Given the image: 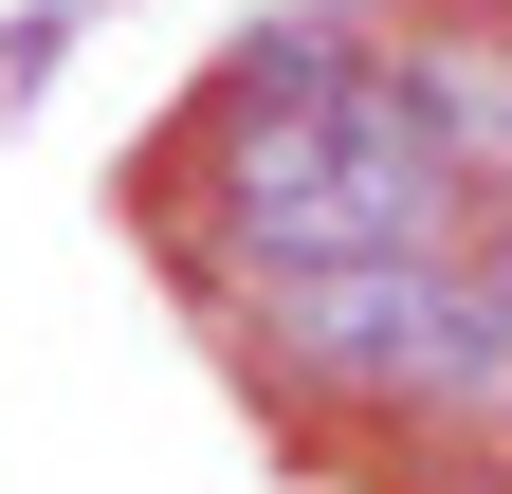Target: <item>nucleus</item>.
<instances>
[{
    "label": "nucleus",
    "instance_id": "obj_1",
    "mask_svg": "<svg viewBox=\"0 0 512 494\" xmlns=\"http://www.w3.org/2000/svg\"><path fill=\"white\" fill-rule=\"evenodd\" d=\"M238 330H256V366H275V385L476 421V385L512 366V293H494L476 257H311V275H256Z\"/></svg>",
    "mask_w": 512,
    "mask_h": 494
},
{
    "label": "nucleus",
    "instance_id": "obj_2",
    "mask_svg": "<svg viewBox=\"0 0 512 494\" xmlns=\"http://www.w3.org/2000/svg\"><path fill=\"white\" fill-rule=\"evenodd\" d=\"M384 55H403L421 129L494 183V165H512V19H421V37H384Z\"/></svg>",
    "mask_w": 512,
    "mask_h": 494
},
{
    "label": "nucleus",
    "instance_id": "obj_3",
    "mask_svg": "<svg viewBox=\"0 0 512 494\" xmlns=\"http://www.w3.org/2000/svg\"><path fill=\"white\" fill-rule=\"evenodd\" d=\"M458 257H476V275H494V293H512V165H494V183H476V238H458Z\"/></svg>",
    "mask_w": 512,
    "mask_h": 494
},
{
    "label": "nucleus",
    "instance_id": "obj_4",
    "mask_svg": "<svg viewBox=\"0 0 512 494\" xmlns=\"http://www.w3.org/2000/svg\"><path fill=\"white\" fill-rule=\"evenodd\" d=\"M476 421H494V476H512V366H494V385H476Z\"/></svg>",
    "mask_w": 512,
    "mask_h": 494
},
{
    "label": "nucleus",
    "instance_id": "obj_5",
    "mask_svg": "<svg viewBox=\"0 0 512 494\" xmlns=\"http://www.w3.org/2000/svg\"><path fill=\"white\" fill-rule=\"evenodd\" d=\"M458 494H512V476H458Z\"/></svg>",
    "mask_w": 512,
    "mask_h": 494
}]
</instances>
